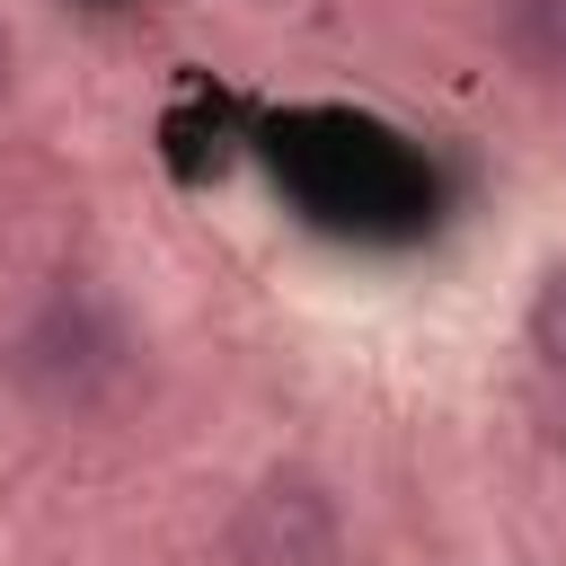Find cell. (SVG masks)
<instances>
[{"mask_svg":"<svg viewBox=\"0 0 566 566\" xmlns=\"http://www.w3.org/2000/svg\"><path fill=\"white\" fill-rule=\"evenodd\" d=\"M504 44L539 80H566V0H504Z\"/></svg>","mask_w":566,"mask_h":566,"instance_id":"4","label":"cell"},{"mask_svg":"<svg viewBox=\"0 0 566 566\" xmlns=\"http://www.w3.org/2000/svg\"><path fill=\"white\" fill-rule=\"evenodd\" d=\"M124 371V336L88 310H53L35 336H27V380L53 398V407H97L106 380Z\"/></svg>","mask_w":566,"mask_h":566,"instance_id":"3","label":"cell"},{"mask_svg":"<svg viewBox=\"0 0 566 566\" xmlns=\"http://www.w3.org/2000/svg\"><path fill=\"white\" fill-rule=\"evenodd\" d=\"M336 504H327V486L318 478H301V469H274V478H256V495L239 504V522H230V557L239 566H336Z\"/></svg>","mask_w":566,"mask_h":566,"instance_id":"2","label":"cell"},{"mask_svg":"<svg viewBox=\"0 0 566 566\" xmlns=\"http://www.w3.org/2000/svg\"><path fill=\"white\" fill-rule=\"evenodd\" d=\"M531 345L566 371V265H557V274L539 283V301H531Z\"/></svg>","mask_w":566,"mask_h":566,"instance_id":"5","label":"cell"},{"mask_svg":"<svg viewBox=\"0 0 566 566\" xmlns=\"http://www.w3.org/2000/svg\"><path fill=\"white\" fill-rule=\"evenodd\" d=\"M0 88H9V35H0Z\"/></svg>","mask_w":566,"mask_h":566,"instance_id":"6","label":"cell"},{"mask_svg":"<svg viewBox=\"0 0 566 566\" xmlns=\"http://www.w3.org/2000/svg\"><path fill=\"white\" fill-rule=\"evenodd\" d=\"M274 159L292 168L301 203L318 221H363V230H407L424 212V177L416 159L371 133V124H345V115H301L274 133Z\"/></svg>","mask_w":566,"mask_h":566,"instance_id":"1","label":"cell"}]
</instances>
